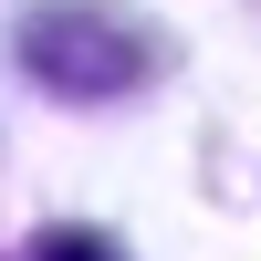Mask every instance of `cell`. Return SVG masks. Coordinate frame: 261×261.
Masks as SVG:
<instances>
[{
	"instance_id": "obj_2",
	"label": "cell",
	"mask_w": 261,
	"mask_h": 261,
	"mask_svg": "<svg viewBox=\"0 0 261 261\" xmlns=\"http://www.w3.org/2000/svg\"><path fill=\"white\" fill-rule=\"evenodd\" d=\"M21 261H115V251H105L94 230H53V241H32Z\"/></svg>"
},
{
	"instance_id": "obj_1",
	"label": "cell",
	"mask_w": 261,
	"mask_h": 261,
	"mask_svg": "<svg viewBox=\"0 0 261 261\" xmlns=\"http://www.w3.org/2000/svg\"><path fill=\"white\" fill-rule=\"evenodd\" d=\"M21 73L73 94V105H105V94H136L157 73V32H136L105 0H42L21 21Z\"/></svg>"
}]
</instances>
